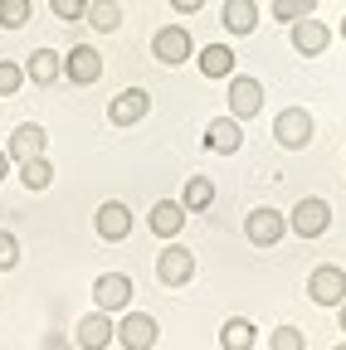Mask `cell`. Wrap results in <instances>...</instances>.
Returning <instances> with one entry per match:
<instances>
[{"instance_id":"6da1fadb","label":"cell","mask_w":346,"mask_h":350,"mask_svg":"<svg viewBox=\"0 0 346 350\" xmlns=\"http://www.w3.org/2000/svg\"><path fill=\"white\" fill-rule=\"evenodd\" d=\"M156 282L161 287H190L195 282V248L171 239L161 253H156Z\"/></svg>"},{"instance_id":"7a4b0ae2","label":"cell","mask_w":346,"mask_h":350,"mask_svg":"<svg viewBox=\"0 0 346 350\" xmlns=\"http://www.w3.org/2000/svg\"><path fill=\"white\" fill-rule=\"evenodd\" d=\"M312 137H317V122H312V112H308V107H283V112L273 117V142H278L283 151H302V146H312Z\"/></svg>"},{"instance_id":"3957f363","label":"cell","mask_w":346,"mask_h":350,"mask_svg":"<svg viewBox=\"0 0 346 350\" xmlns=\"http://www.w3.org/2000/svg\"><path fill=\"white\" fill-rule=\"evenodd\" d=\"M151 59L166 64V68H176V64L195 59V39H190V29H186V25H161V29L151 34Z\"/></svg>"},{"instance_id":"277c9868","label":"cell","mask_w":346,"mask_h":350,"mask_svg":"<svg viewBox=\"0 0 346 350\" xmlns=\"http://www.w3.org/2000/svg\"><path fill=\"white\" fill-rule=\"evenodd\" d=\"M283 234H288V214H278V209H269V204H258V209L244 214V239H249L254 248H278Z\"/></svg>"},{"instance_id":"5b68a950","label":"cell","mask_w":346,"mask_h":350,"mask_svg":"<svg viewBox=\"0 0 346 350\" xmlns=\"http://www.w3.org/2000/svg\"><path fill=\"white\" fill-rule=\"evenodd\" d=\"M288 229H293L297 239H322V234L332 229V204H327V200H317V195L297 200V209L288 214Z\"/></svg>"},{"instance_id":"8992f818","label":"cell","mask_w":346,"mask_h":350,"mask_svg":"<svg viewBox=\"0 0 346 350\" xmlns=\"http://www.w3.org/2000/svg\"><path fill=\"white\" fill-rule=\"evenodd\" d=\"M117 345H127V350H156V345H161L156 317H147V312H127V317L117 321Z\"/></svg>"},{"instance_id":"52a82bcc","label":"cell","mask_w":346,"mask_h":350,"mask_svg":"<svg viewBox=\"0 0 346 350\" xmlns=\"http://www.w3.org/2000/svg\"><path fill=\"white\" fill-rule=\"evenodd\" d=\"M308 297H312L317 306H341V301H346V268H336V262H322V268H312Z\"/></svg>"},{"instance_id":"ba28073f","label":"cell","mask_w":346,"mask_h":350,"mask_svg":"<svg viewBox=\"0 0 346 350\" xmlns=\"http://www.w3.org/2000/svg\"><path fill=\"white\" fill-rule=\"evenodd\" d=\"M64 78L78 83V88H93L103 78V54L93 49V44H73V49L64 54Z\"/></svg>"},{"instance_id":"9c48e42d","label":"cell","mask_w":346,"mask_h":350,"mask_svg":"<svg viewBox=\"0 0 346 350\" xmlns=\"http://www.w3.org/2000/svg\"><path fill=\"white\" fill-rule=\"evenodd\" d=\"M230 112L239 122L258 117V112H264V83L249 78V73H230Z\"/></svg>"},{"instance_id":"30bf717a","label":"cell","mask_w":346,"mask_h":350,"mask_svg":"<svg viewBox=\"0 0 346 350\" xmlns=\"http://www.w3.org/2000/svg\"><path fill=\"white\" fill-rule=\"evenodd\" d=\"M239 146H244V122H239L234 112L205 122V151H214V156H234Z\"/></svg>"},{"instance_id":"8fae6325","label":"cell","mask_w":346,"mask_h":350,"mask_svg":"<svg viewBox=\"0 0 346 350\" xmlns=\"http://www.w3.org/2000/svg\"><path fill=\"white\" fill-rule=\"evenodd\" d=\"M73 345H83V350H103V345H117V321H112V312H88L78 321V331H73Z\"/></svg>"},{"instance_id":"7c38bea8","label":"cell","mask_w":346,"mask_h":350,"mask_svg":"<svg viewBox=\"0 0 346 350\" xmlns=\"http://www.w3.org/2000/svg\"><path fill=\"white\" fill-rule=\"evenodd\" d=\"M147 112H151V93H147V88H122V93L108 103V122L112 126H137Z\"/></svg>"},{"instance_id":"4fadbf2b","label":"cell","mask_w":346,"mask_h":350,"mask_svg":"<svg viewBox=\"0 0 346 350\" xmlns=\"http://www.w3.org/2000/svg\"><path fill=\"white\" fill-rule=\"evenodd\" d=\"M93 301L103 312H127V306H132V278L127 273H103L93 282Z\"/></svg>"},{"instance_id":"5bb4252c","label":"cell","mask_w":346,"mask_h":350,"mask_svg":"<svg viewBox=\"0 0 346 350\" xmlns=\"http://www.w3.org/2000/svg\"><path fill=\"white\" fill-rule=\"evenodd\" d=\"M327 44H332V29H327L322 20H312V15L293 20V49H297L302 59H317V54H327Z\"/></svg>"},{"instance_id":"9a60e30c","label":"cell","mask_w":346,"mask_h":350,"mask_svg":"<svg viewBox=\"0 0 346 350\" xmlns=\"http://www.w3.org/2000/svg\"><path fill=\"white\" fill-rule=\"evenodd\" d=\"M186 219H190V209H186L181 200H156V204H151V214H147V224H151V234H156V239H181Z\"/></svg>"},{"instance_id":"2e32d148","label":"cell","mask_w":346,"mask_h":350,"mask_svg":"<svg viewBox=\"0 0 346 350\" xmlns=\"http://www.w3.org/2000/svg\"><path fill=\"white\" fill-rule=\"evenodd\" d=\"M93 229H98V239H108V243H122L127 234H132V209H127L122 200H108V204H98V219H93Z\"/></svg>"},{"instance_id":"e0dca14e","label":"cell","mask_w":346,"mask_h":350,"mask_svg":"<svg viewBox=\"0 0 346 350\" xmlns=\"http://www.w3.org/2000/svg\"><path fill=\"white\" fill-rule=\"evenodd\" d=\"M45 146H49V131L39 126V122H20L15 131H10V161L20 165V161H29V156H45Z\"/></svg>"},{"instance_id":"ac0fdd59","label":"cell","mask_w":346,"mask_h":350,"mask_svg":"<svg viewBox=\"0 0 346 350\" xmlns=\"http://www.w3.org/2000/svg\"><path fill=\"white\" fill-rule=\"evenodd\" d=\"M220 25H225L230 34H254V29H258V5H254V0H225Z\"/></svg>"},{"instance_id":"d6986e66","label":"cell","mask_w":346,"mask_h":350,"mask_svg":"<svg viewBox=\"0 0 346 350\" xmlns=\"http://www.w3.org/2000/svg\"><path fill=\"white\" fill-rule=\"evenodd\" d=\"M59 73H64V59H59L54 49H34V54L25 59V78H29V83H39V88H49Z\"/></svg>"},{"instance_id":"ffe728a7","label":"cell","mask_w":346,"mask_h":350,"mask_svg":"<svg viewBox=\"0 0 346 350\" xmlns=\"http://www.w3.org/2000/svg\"><path fill=\"white\" fill-rule=\"evenodd\" d=\"M195 64H200L205 78H225V83H230V73H234V49H230V44H205Z\"/></svg>"},{"instance_id":"44dd1931","label":"cell","mask_w":346,"mask_h":350,"mask_svg":"<svg viewBox=\"0 0 346 350\" xmlns=\"http://www.w3.org/2000/svg\"><path fill=\"white\" fill-rule=\"evenodd\" d=\"M220 345H225V350H254V345H258V331H254V321H244V317H230V321L220 326Z\"/></svg>"},{"instance_id":"7402d4cb","label":"cell","mask_w":346,"mask_h":350,"mask_svg":"<svg viewBox=\"0 0 346 350\" xmlns=\"http://www.w3.org/2000/svg\"><path fill=\"white\" fill-rule=\"evenodd\" d=\"M181 204H186L190 214H205V209L214 204V180H210V175H190L186 190H181Z\"/></svg>"},{"instance_id":"603a6c76","label":"cell","mask_w":346,"mask_h":350,"mask_svg":"<svg viewBox=\"0 0 346 350\" xmlns=\"http://www.w3.org/2000/svg\"><path fill=\"white\" fill-rule=\"evenodd\" d=\"M83 20H88L98 34H117V25H122V5H117V0H88V15H83Z\"/></svg>"},{"instance_id":"cb8c5ba5","label":"cell","mask_w":346,"mask_h":350,"mask_svg":"<svg viewBox=\"0 0 346 350\" xmlns=\"http://www.w3.org/2000/svg\"><path fill=\"white\" fill-rule=\"evenodd\" d=\"M20 180H25V190H49V185H54V165H49V156H29V161H20Z\"/></svg>"},{"instance_id":"d4e9b609","label":"cell","mask_w":346,"mask_h":350,"mask_svg":"<svg viewBox=\"0 0 346 350\" xmlns=\"http://www.w3.org/2000/svg\"><path fill=\"white\" fill-rule=\"evenodd\" d=\"M29 0H0V25H5V29H25L29 25Z\"/></svg>"},{"instance_id":"484cf974","label":"cell","mask_w":346,"mask_h":350,"mask_svg":"<svg viewBox=\"0 0 346 350\" xmlns=\"http://www.w3.org/2000/svg\"><path fill=\"white\" fill-rule=\"evenodd\" d=\"M25 83H29V78H25V68H20V64L0 59V98H15V93H20Z\"/></svg>"},{"instance_id":"4316f807","label":"cell","mask_w":346,"mask_h":350,"mask_svg":"<svg viewBox=\"0 0 346 350\" xmlns=\"http://www.w3.org/2000/svg\"><path fill=\"white\" fill-rule=\"evenodd\" d=\"M312 10H317V0H273V20H283V25L312 15Z\"/></svg>"},{"instance_id":"83f0119b","label":"cell","mask_w":346,"mask_h":350,"mask_svg":"<svg viewBox=\"0 0 346 350\" xmlns=\"http://www.w3.org/2000/svg\"><path fill=\"white\" fill-rule=\"evenodd\" d=\"M49 10H54V20H64V25H78L83 15H88V0H49Z\"/></svg>"},{"instance_id":"f1b7e54d","label":"cell","mask_w":346,"mask_h":350,"mask_svg":"<svg viewBox=\"0 0 346 350\" xmlns=\"http://www.w3.org/2000/svg\"><path fill=\"white\" fill-rule=\"evenodd\" d=\"M269 345H273V350H302V345H308V336H302L297 326H278V331L269 336Z\"/></svg>"},{"instance_id":"f546056e","label":"cell","mask_w":346,"mask_h":350,"mask_svg":"<svg viewBox=\"0 0 346 350\" xmlns=\"http://www.w3.org/2000/svg\"><path fill=\"white\" fill-rule=\"evenodd\" d=\"M15 262H20V239L10 229H0V273H10Z\"/></svg>"},{"instance_id":"4dcf8cb0","label":"cell","mask_w":346,"mask_h":350,"mask_svg":"<svg viewBox=\"0 0 346 350\" xmlns=\"http://www.w3.org/2000/svg\"><path fill=\"white\" fill-rule=\"evenodd\" d=\"M171 10H176V15H200L205 0H171Z\"/></svg>"},{"instance_id":"1f68e13d","label":"cell","mask_w":346,"mask_h":350,"mask_svg":"<svg viewBox=\"0 0 346 350\" xmlns=\"http://www.w3.org/2000/svg\"><path fill=\"white\" fill-rule=\"evenodd\" d=\"M10 175V151H0V180Z\"/></svg>"},{"instance_id":"d6a6232c","label":"cell","mask_w":346,"mask_h":350,"mask_svg":"<svg viewBox=\"0 0 346 350\" xmlns=\"http://www.w3.org/2000/svg\"><path fill=\"white\" fill-rule=\"evenodd\" d=\"M336 326H341V331H346V301H341V306H336Z\"/></svg>"},{"instance_id":"836d02e7","label":"cell","mask_w":346,"mask_h":350,"mask_svg":"<svg viewBox=\"0 0 346 350\" xmlns=\"http://www.w3.org/2000/svg\"><path fill=\"white\" fill-rule=\"evenodd\" d=\"M336 34H341V39H346V15H341V25H336Z\"/></svg>"}]
</instances>
